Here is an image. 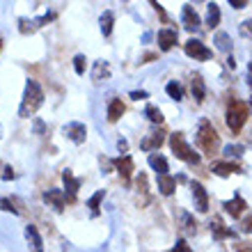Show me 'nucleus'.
Here are the masks:
<instances>
[{
	"instance_id": "nucleus-1",
	"label": "nucleus",
	"mask_w": 252,
	"mask_h": 252,
	"mask_svg": "<svg viewBox=\"0 0 252 252\" xmlns=\"http://www.w3.org/2000/svg\"><path fill=\"white\" fill-rule=\"evenodd\" d=\"M44 103V92L37 80H28L26 85V94H23V103L19 108V117H30L37 113V108Z\"/></svg>"
},
{
	"instance_id": "nucleus-2",
	"label": "nucleus",
	"mask_w": 252,
	"mask_h": 252,
	"mask_svg": "<svg viewBox=\"0 0 252 252\" xmlns=\"http://www.w3.org/2000/svg\"><path fill=\"white\" fill-rule=\"evenodd\" d=\"M197 145H199V149H202L204 154H209V156H213V154H216V149H218L220 138H218V133H216V128H213V124L209 120L199 122Z\"/></svg>"
},
{
	"instance_id": "nucleus-3",
	"label": "nucleus",
	"mask_w": 252,
	"mask_h": 252,
	"mask_svg": "<svg viewBox=\"0 0 252 252\" xmlns=\"http://www.w3.org/2000/svg\"><path fill=\"white\" fill-rule=\"evenodd\" d=\"M170 147H172V152H174L177 158L186 160V163H190V165H197L199 163V156L188 147L184 133H172V135H170Z\"/></svg>"
},
{
	"instance_id": "nucleus-4",
	"label": "nucleus",
	"mask_w": 252,
	"mask_h": 252,
	"mask_svg": "<svg viewBox=\"0 0 252 252\" xmlns=\"http://www.w3.org/2000/svg\"><path fill=\"white\" fill-rule=\"evenodd\" d=\"M248 120V106L243 101L232 99L229 101V108H227V126L232 128V133H239L243 128Z\"/></svg>"
},
{
	"instance_id": "nucleus-5",
	"label": "nucleus",
	"mask_w": 252,
	"mask_h": 252,
	"mask_svg": "<svg viewBox=\"0 0 252 252\" xmlns=\"http://www.w3.org/2000/svg\"><path fill=\"white\" fill-rule=\"evenodd\" d=\"M184 51H186L188 58H195V60H211L213 58V51L211 48H206L199 39H188Z\"/></svg>"
},
{
	"instance_id": "nucleus-6",
	"label": "nucleus",
	"mask_w": 252,
	"mask_h": 252,
	"mask_svg": "<svg viewBox=\"0 0 252 252\" xmlns=\"http://www.w3.org/2000/svg\"><path fill=\"white\" fill-rule=\"evenodd\" d=\"M190 190H192V199H195V209L199 213L209 211V195H206L204 186L199 181H190Z\"/></svg>"
},
{
	"instance_id": "nucleus-7",
	"label": "nucleus",
	"mask_w": 252,
	"mask_h": 252,
	"mask_svg": "<svg viewBox=\"0 0 252 252\" xmlns=\"http://www.w3.org/2000/svg\"><path fill=\"white\" fill-rule=\"evenodd\" d=\"M64 135L69 140H73L76 145H80V142H85V138H87V128H85V124H80V122H71V124L64 126Z\"/></svg>"
},
{
	"instance_id": "nucleus-8",
	"label": "nucleus",
	"mask_w": 252,
	"mask_h": 252,
	"mask_svg": "<svg viewBox=\"0 0 252 252\" xmlns=\"http://www.w3.org/2000/svg\"><path fill=\"white\" fill-rule=\"evenodd\" d=\"M225 211L229 213V216H232V218H241V216H243V211H246L248 209V204H246V199L241 197L239 192H236V195H234V199H229V202H225Z\"/></svg>"
},
{
	"instance_id": "nucleus-9",
	"label": "nucleus",
	"mask_w": 252,
	"mask_h": 252,
	"mask_svg": "<svg viewBox=\"0 0 252 252\" xmlns=\"http://www.w3.org/2000/svg\"><path fill=\"white\" fill-rule=\"evenodd\" d=\"M44 199H46V204L53 206L55 211H62L66 204V195L62 190H58V188H51V190L44 192Z\"/></svg>"
},
{
	"instance_id": "nucleus-10",
	"label": "nucleus",
	"mask_w": 252,
	"mask_h": 252,
	"mask_svg": "<svg viewBox=\"0 0 252 252\" xmlns=\"http://www.w3.org/2000/svg\"><path fill=\"white\" fill-rule=\"evenodd\" d=\"M181 19H184V26H186V30H190V32L199 30V16H197V12H195V7H192V5H184Z\"/></svg>"
},
{
	"instance_id": "nucleus-11",
	"label": "nucleus",
	"mask_w": 252,
	"mask_h": 252,
	"mask_svg": "<svg viewBox=\"0 0 252 252\" xmlns=\"http://www.w3.org/2000/svg\"><path fill=\"white\" fill-rule=\"evenodd\" d=\"M177 39H179L177 30H172V28H163V30L158 32V46H160V51H170V48L177 44Z\"/></svg>"
},
{
	"instance_id": "nucleus-12",
	"label": "nucleus",
	"mask_w": 252,
	"mask_h": 252,
	"mask_svg": "<svg viewBox=\"0 0 252 252\" xmlns=\"http://www.w3.org/2000/svg\"><path fill=\"white\" fill-rule=\"evenodd\" d=\"M115 165H117V170H120L122 181L128 186V184H131V172H133V158L131 156H122V158L115 160Z\"/></svg>"
},
{
	"instance_id": "nucleus-13",
	"label": "nucleus",
	"mask_w": 252,
	"mask_h": 252,
	"mask_svg": "<svg viewBox=\"0 0 252 252\" xmlns=\"http://www.w3.org/2000/svg\"><path fill=\"white\" fill-rule=\"evenodd\" d=\"M213 174H218V177H227V174H241V165L232 163V160H220V163H213L211 167Z\"/></svg>"
},
{
	"instance_id": "nucleus-14",
	"label": "nucleus",
	"mask_w": 252,
	"mask_h": 252,
	"mask_svg": "<svg viewBox=\"0 0 252 252\" xmlns=\"http://www.w3.org/2000/svg\"><path fill=\"white\" fill-rule=\"evenodd\" d=\"M163 142H165V133L156 131V133H149V138L142 140V145H140V147H142L145 152H152V149H158Z\"/></svg>"
},
{
	"instance_id": "nucleus-15",
	"label": "nucleus",
	"mask_w": 252,
	"mask_h": 252,
	"mask_svg": "<svg viewBox=\"0 0 252 252\" xmlns=\"http://www.w3.org/2000/svg\"><path fill=\"white\" fill-rule=\"evenodd\" d=\"M26 236H28V241H30V246H32L34 252H44V241H41L39 232H37V227L28 225L26 227Z\"/></svg>"
},
{
	"instance_id": "nucleus-16",
	"label": "nucleus",
	"mask_w": 252,
	"mask_h": 252,
	"mask_svg": "<svg viewBox=\"0 0 252 252\" xmlns=\"http://www.w3.org/2000/svg\"><path fill=\"white\" fill-rule=\"evenodd\" d=\"M62 179H64V186H66V192H69V199H73V197H76V192H78V188H80V179H76L69 170H64V172H62Z\"/></svg>"
},
{
	"instance_id": "nucleus-17",
	"label": "nucleus",
	"mask_w": 252,
	"mask_h": 252,
	"mask_svg": "<svg viewBox=\"0 0 252 252\" xmlns=\"http://www.w3.org/2000/svg\"><path fill=\"white\" fill-rule=\"evenodd\" d=\"M177 188V179H172L170 174H158V190L163 195H172Z\"/></svg>"
},
{
	"instance_id": "nucleus-18",
	"label": "nucleus",
	"mask_w": 252,
	"mask_h": 252,
	"mask_svg": "<svg viewBox=\"0 0 252 252\" xmlns=\"http://www.w3.org/2000/svg\"><path fill=\"white\" fill-rule=\"evenodd\" d=\"M149 165L156 170V177L158 174H167L170 170H167V160L160 156V154H149Z\"/></svg>"
},
{
	"instance_id": "nucleus-19",
	"label": "nucleus",
	"mask_w": 252,
	"mask_h": 252,
	"mask_svg": "<svg viewBox=\"0 0 252 252\" xmlns=\"http://www.w3.org/2000/svg\"><path fill=\"white\" fill-rule=\"evenodd\" d=\"M190 90H192V96H195V101L197 103H202L204 101V80H202V76H192V83H190Z\"/></svg>"
},
{
	"instance_id": "nucleus-20",
	"label": "nucleus",
	"mask_w": 252,
	"mask_h": 252,
	"mask_svg": "<svg viewBox=\"0 0 252 252\" xmlns=\"http://www.w3.org/2000/svg\"><path fill=\"white\" fill-rule=\"evenodd\" d=\"M206 7H209V9H206V26L213 30V28L220 23V7L216 5V2H209Z\"/></svg>"
},
{
	"instance_id": "nucleus-21",
	"label": "nucleus",
	"mask_w": 252,
	"mask_h": 252,
	"mask_svg": "<svg viewBox=\"0 0 252 252\" xmlns=\"http://www.w3.org/2000/svg\"><path fill=\"white\" fill-rule=\"evenodd\" d=\"M122 115H124V103H122V99H113L110 106H108V122H117Z\"/></svg>"
},
{
	"instance_id": "nucleus-22",
	"label": "nucleus",
	"mask_w": 252,
	"mask_h": 252,
	"mask_svg": "<svg viewBox=\"0 0 252 252\" xmlns=\"http://www.w3.org/2000/svg\"><path fill=\"white\" fill-rule=\"evenodd\" d=\"M211 234L216 236V239H225V236H232V239H234V232H232V229H225V225H222L218 218L211 220Z\"/></svg>"
},
{
	"instance_id": "nucleus-23",
	"label": "nucleus",
	"mask_w": 252,
	"mask_h": 252,
	"mask_svg": "<svg viewBox=\"0 0 252 252\" xmlns=\"http://www.w3.org/2000/svg\"><path fill=\"white\" fill-rule=\"evenodd\" d=\"M101 32H103V37H108V34L113 32V23H115V14L113 12H103V16H101Z\"/></svg>"
},
{
	"instance_id": "nucleus-24",
	"label": "nucleus",
	"mask_w": 252,
	"mask_h": 252,
	"mask_svg": "<svg viewBox=\"0 0 252 252\" xmlns=\"http://www.w3.org/2000/svg\"><path fill=\"white\" fill-rule=\"evenodd\" d=\"M216 46H218V51H222V53H229V51H232V39H229V34L227 32L216 34Z\"/></svg>"
},
{
	"instance_id": "nucleus-25",
	"label": "nucleus",
	"mask_w": 252,
	"mask_h": 252,
	"mask_svg": "<svg viewBox=\"0 0 252 252\" xmlns=\"http://www.w3.org/2000/svg\"><path fill=\"white\" fill-rule=\"evenodd\" d=\"M165 90H167V94H170V99H174V101L184 99V87H181L179 83H174V80H172V83H167Z\"/></svg>"
},
{
	"instance_id": "nucleus-26",
	"label": "nucleus",
	"mask_w": 252,
	"mask_h": 252,
	"mask_svg": "<svg viewBox=\"0 0 252 252\" xmlns=\"http://www.w3.org/2000/svg\"><path fill=\"white\" fill-rule=\"evenodd\" d=\"M243 152H246V149H243L241 145H227L225 149H222V154L227 156V160H232V158H241V156H243Z\"/></svg>"
},
{
	"instance_id": "nucleus-27",
	"label": "nucleus",
	"mask_w": 252,
	"mask_h": 252,
	"mask_svg": "<svg viewBox=\"0 0 252 252\" xmlns=\"http://www.w3.org/2000/svg\"><path fill=\"white\" fill-rule=\"evenodd\" d=\"M101 76H103V78H108V76H110V69H108V62L106 60H99L96 64H94V80H101Z\"/></svg>"
},
{
	"instance_id": "nucleus-28",
	"label": "nucleus",
	"mask_w": 252,
	"mask_h": 252,
	"mask_svg": "<svg viewBox=\"0 0 252 252\" xmlns=\"http://www.w3.org/2000/svg\"><path fill=\"white\" fill-rule=\"evenodd\" d=\"M145 115H147V120L154 122V124H160V122H163V113H160L156 106H147L145 108Z\"/></svg>"
},
{
	"instance_id": "nucleus-29",
	"label": "nucleus",
	"mask_w": 252,
	"mask_h": 252,
	"mask_svg": "<svg viewBox=\"0 0 252 252\" xmlns=\"http://www.w3.org/2000/svg\"><path fill=\"white\" fill-rule=\"evenodd\" d=\"M101 199H103V190H96V192L92 195V197H90V202H87V204H90V209H92L94 216L99 213V204H101Z\"/></svg>"
},
{
	"instance_id": "nucleus-30",
	"label": "nucleus",
	"mask_w": 252,
	"mask_h": 252,
	"mask_svg": "<svg viewBox=\"0 0 252 252\" xmlns=\"http://www.w3.org/2000/svg\"><path fill=\"white\" fill-rule=\"evenodd\" d=\"M85 55H76V58H73V69H76V73H78V76H83V73H85Z\"/></svg>"
},
{
	"instance_id": "nucleus-31",
	"label": "nucleus",
	"mask_w": 252,
	"mask_h": 252,
	"mask_svg": "<svg viewBox=\"0 0 252 252\" xmlns=\"http://www.w3.org/2000/svg\"><path fill=\"white\" fill-rule=\"evenodd\" d=\"M181 218H184V222H186V232H190V234L197 232V222H192V218L188 216V213H181Z\"/></svg>"
},
{
	"instance_id": "nucleus-32",
	"label": "nucleus",
	"mask_w": 252,
	"mask_h": 252,
	"mask_svg": "<svg viewBox=\"0 0 252 252\" xmlns=\"http://www.w3.org/2000/svg\"><path fill=\"white\" fill-rule=\"evenodd\" d=\"M239 30H241V34H243V37H250V39H252V21H243Z\"/></svg>"
},
{
	"instance_id": "nucleus-33",
	"label": "nucleus",
	"mask_w": 252,
	"mask_h": 252,
	"mask_svg": "<svg viewBox=\"0 0 252 252\" xmlns=\"http://www.w3.org/2000/svg\"><path fill=\"white\" fill-rule=\"evenodd\" d=\"M172 252H192V250H190V246H188L186 241L181 239V241H177V246L172 248Z\"/></svg>"
},
{
	"instance_id": "nucleus-34",
	"label": "nucleus",
	"mask_w": 252,
	"mask_h": 252,
	"mask_svg": "<svg viewBox=\"0 0 252 252\" xmlns=\"http://www.w3.org/2000/svg\"><path fill=\"white\" fill-rule=\"evenodd\" d=\"M0 206H2V209H5V211H12V213H21L19 209H14V202H12V199H2V202H0Z\"/></svg>"
},
{
	"instance_id": "nucleus-35",
	"label": "nucleus",
	"mask_w": 252,
	"mask_h": 252,
	"mask_svg": "<svg viewBox=\"0 0 252 252\" xmlns=\"http://www.w3.org/2000/svg\"><path fill=\"white\" fill-rule=\"evenodd\" d=\"M241 227H243V232H252V213L248 216L246 220H243V225H241Z\"/></svg>"
},
{
	"instance_id": "nucleus-36",
	"label": "nucleus",
	"mask_w": 252,
	"mask_h": 252,
	"mask_svg": "<svg viewBox=\"0 0 252 252\" xmlns=\"http://www.w3.org/2000/svg\"><path fill=\"white\" fill-rule=\"evenodd\" d=\"M34 131H37V133H44V131H46V124H44L41 120H34Z\"/></svg>"
},
{
	"instance_id": "nucleus-37",
	"label": "nucleus",
	"mask_w": 252,
	"mask_h": 252,
	"mask_svg": "<svg viewBox=\"0 0 252 252\" xmlns=\"http://www.w3.org/2000/svg\"><path fill=\"white\" fill-rule=\"evenodd\" d=\"M229 5L236 7V9H243V7H246L248 2H243V0H229Z\"/></svg>"
},
{
	"instance_id": "nucleus-38",
	"label": "nucleus",
	"mask_w": 252,
	"mask_h": 252,
	"mask_svg": "<svg viewBox=\"0 0 252 252\" xmlns=\"http://www.w3.org/2000/svg\"><path fill=\"white\" fill-rule=\"evenodd\" d=\"M2 179H5V181L14 179V170H12V167H5V174H2Z\"/></svg>"
},
{
	"instance_id": "nucleus-39",
	"label": "nucleus",
	"mask_w": 252,
	"mask_h": 252,
	"mask_svg": "<svg viewBox=\"0 0 252 252\" xmlns=\"http://www.w3.org/2000/svg\"><path fill=\"white\" fill-rule=\"evenodd\" d=\"M117 149H120V152H126V149H128V142H126V140H117Z\"/></svg>"
},
{
	"instance_id": "nucleus-40",
	"label": "nucleus",
	"mask_w": 252,
	"mask_h": 252,
	"mask_svg": "<svg viewBox=\"0 0 252 252\" xmlns=\"http://www.w3.org/2000/svg\"><path fill=\"white\" fill-rule=\"evenodd\" d=\"M131 99H147V92H131Z\"/></svg>"
},
{
	"instance_id": "nucleus-41",
	"label": "nucleus",
	"mask_w": 252,
	"mask_h": 252,
	"mask_svg": "<svg viewBox=\"0 0 252 252\" xmlns=\"http://www.w3.org/2000/svg\"><path fill=\"white\" fill-rule=\"evenodd\" d=\"M227 66H229V69H236V60H234V55L227 58Z\"/></svg>"
},
{
	"instance_id": "nucleus-42",
	"label": "nucleus",
	"mask_w": 252,
	"mask_h": 252,
	"mask_svg": "<svg viewBox=\"0 0 252 252\" xmlns=\"http://www.w3.org/2000/svg\"><path fill=\"white\" fill-rule=\"evenodd\" d=\"M248 85L252 87V62L248 64Z\"/></svg>"
},
{
	"instance_id": "nucleus-43",
	"label": "nucleus",
	"mask_w": 252,
	"mask_h": 252,
	"mask_svg": "<svg viewBox=\"0 0 252 252\" xmlns=\"http://www.w3.org/2000/svg\"><path fill=\"white\" fill-rule=\"evenodd\" d=\"M248 140H250V147H252V138H248Z\"/></svg>"
},
{
	"instance_id": "nucleus-44",
	"label": "nucleus",
	"mask_w": 252,
	"mask_h": 252,
	"mask_svg": "<svg viewBox=\"0 0 252 252\" xmlns=\"http://www.w3.org/2000/svg\"><path fill=\"white\" fill-rule=\"evenodd\" d=\"M250 103H252V99H250Z\"/></svg>"
}]
</instances>
